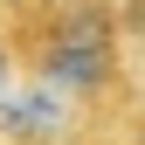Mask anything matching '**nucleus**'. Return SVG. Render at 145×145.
I'll use <instances>...</instances> for the list:
<instances>
[{
    "mask_svg": "<svg viewBox=\"0 0 145 145\" xmlns=\"http://www.w3.org/2000/svg\"><path fill=\"white\" fill-rule=\"evenodd\" d=\"M56 131H62V90L35 83L28 97L0 90V138H56Z\"/></svg>",
    "mask_w": 145,
    "mask_h": 145,
    "instance_id": "f03ea898",
    "label": "nucleus"
},
{
    "mask_svg": "<svg viewBox=\"0 0 145 145\" xmlns=\"http://www.w3.org/2000/svg\"><path fill=\"white\" fill-rule=\"evenodd\" d=\"M118 76V14L97 0H62L48 7L35 35V83L62 90V97H97Z\"/></svg>",
    "mask_w": 145,
    "mask_h": 145,
    "instance_id": "f257e3e1",
    "label": "nucleus"
},
{
    "mask_svg": "<svg viewBox=\"0 0 145 145\" xmlns=\"http://www.w3.org/2000/svg\"><path fill=\"white\" fill-rule=\"evenodd\" d=\"M0 90H14V42L0 35Z\"/></svg>",
    "mask_w": 145,
    "mask_h": 145,
    "instance_id": "7ed1b4c3",
    "label": "nucleus"
}]
</instances>
